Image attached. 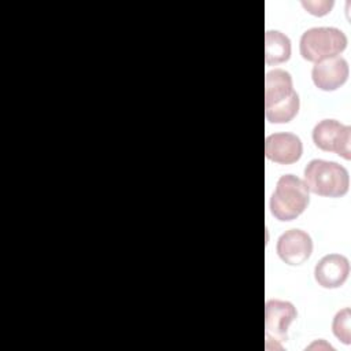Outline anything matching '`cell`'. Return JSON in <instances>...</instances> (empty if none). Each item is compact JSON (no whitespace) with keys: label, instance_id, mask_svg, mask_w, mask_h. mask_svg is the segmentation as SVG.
Returning <instances> with one entry per match:
<instances>
[{"label":"cell","instance_id":"obj_10","mask_svg":"<svg viewBox=\"0 0 351 351\" xmlns=\"http://www.w3.org/2000/svg\"><path fill=\"white\" fill-rule=\"evenodd\" d=\"M293 81L288 71L274 69L265 77V107L287 99L293 93Z\"/></svg>","mask_w":351,"mask_h":351},{"label":"cell","instance_id":"obj_5","mask_svg":"<svg viewBox=\"0 0 351 351\" xmlns=\"http://www.w3.org/2000/svg\"><path fill=\"white\" fill-rule=\"evenodd\" d=\"M276 251L284 263L298 266L310 258L313 252V240L310 234L302 229H289L278 237Z\"/></svg>","mask_w":351,"mask_h":351},{"label":"cell","instance_id":"obj_6","mask_svg":"<svg viewBox=\"0 0 351 351\" xmlns=\"http://www.w3.org/2000/svg\"><path fill=\"white\" fill-rule=\"evenodd\" d=\"M298 313L291 302L270 299L265 306V329L267 340H284Z\"/></svg>","mask_w":351,"mask_h":351},{"label":"cell","instance_id":"obj_1","mask_svg":"<svg viewBox=\"0 0 351 351\" xmlns=\"http://www.w3.org/2000/svg\"><path fill=\"white\" fill-rule=\"evenodd\" d=\"M310 203V193L303 180L293 174H284L278 178L270 197L271 215L281 221H293L304 213Z\"/></svg>","mask_w":351,"mask_h":351},{"label":"cell","instance_id":"obj_7","mask_svg":"<svg viewBox=\"0 0 351 351\" xmlns=\"http://www.w3.org/2000/svg\"><path fill=\"white\" fill-rule=\"evenodd\" d=\"M302 140L293 133H273L265 140V155L270 162L278 165H292L302 158Z\"/></svg>","mask_w":351,"mask_h":351},{"label":"cell","instance_id":"obj_13","mask_svg":"<svg viewBox=\"0 0 351 351\" xmlns=\"http://www.w3.org/2000/svg\"><path fill=\"white\" fill-rule=\"evenodd\" d=\"M350 319H351V310L350 307H344L336 313L332 321V332L343 344L351 343Z\"/></svg>","mask_w":351,"mask_h":351},{"label":"cell","instance_id":"obj_14","mask_svg":"<svg viewBox=\"0 0 351 351\" xmlns=\"http://www.w3.org/2000/svg\"><path fill=\"white\" fill-rule=\"evenodd\" d=\"M302 7L314 16H324L333 8V0H319V1H302Z\"/></svg>","mask_w":351,"mask_h":351},{"label":"cell","instance_id":"obj_8","mask_svg":"<svg viewBox=\"0 0 351 351\" xmlns=\"http://www.w3.org/2000/svg\"><path fill=\"white\" fill-rule=\"evenodd\" d=\"M348 63L340 55L317 62L311 70L314 85L325 92H332L343 86L348 80Z\"/></svg>","mask_w":351,"mask_h":351},{"label":"cell","instance_id":"obj_12","mask_svg":"<svg viewBox=\"0 0 351 351\" xmlns=\"http://www.w3.org/2000/svg\"><path fill=\"white\" fill-rule=\"evenodd\" d=\"M300 99L296 92L284 100L265 107V117L270 123H288L299 112Z\"/></svg>","mask_w":351,"mask_h":351},{"label":"cell","instance_id":"obj_3","mask_svg":"<svg viewBox=\"0 0 351 351\" xmlns=\"http://www.w3.org/2000/svg\"><path fill=\"white\" fill-rule=\"evenodd\" d=\"M347 36L337 27L307 29L299 41V52L307 62L317 63L339 56L347 48Z\"/></svg>","mask_w":351,"mask_h":351},{"label":"cell","instance_id":"obj_2","mask_svg":"<svg viewBox=\"0 0 351 351\" xmlns=\"http://www.w3.org/2000/svg\"><path fill=\"white\" fill-rule=\"evenodd\" d=\"M304 184L308 192L325 197H341L348 192V170L332 160L313 159L304 167Z\"/></svg>","mask_w":351,"mask_h":351},{"label":"cell","instance_id":"obj_11","mask_svg":"<svg viewBox=\"0 0 351 351\" xmlns=\"http://www.w3.org/2000/svg\"><path fill=\"white\" fill-rule=\"evenodd\" d=\"M291 40L278 30H267L265 34L266 64H280L291 58Z\"/></svg>","mask_w":351,"mask_h":351},{"label":"cell","instance_id":"obj_9","mask_svg":"<svg viewBox=\"0 0 351 351\" xmlns=\"http://www.w3.org/2000/svg\"><path fill=\"white\" fill-rule=\"evenodd\" d=\"M350 274V262L341 254L322 256L314 267V278L318 285L326 289L341 287Z\"/></svg>","mask_w":351,"mask_h":351},{"label":"cell","instance_id":"obj_4","mask_svg":"<svg viewBox=\"0 0 351 351\" xmlns=\"http://www.w3.org/2000/svg\"><path fill=\"white\" fill-rule=\"evenodd\" d=\"M311 137L321 151L335 152L346 160L351 159V126L336 119H322L314 126Z\"/></svg>","mask_w":351,"mask_h":351}]
</instances>
